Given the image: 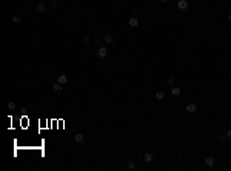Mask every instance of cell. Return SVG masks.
Instances as JSON below:
<instances>
[{"label": "cell", "instance_id": "cell-16", "mask_svg": "<svg viewBox=\"0 0 231 171\" xmlns=\"http://www.w3.org/2000/svg\"><path fill=\"white\" fill-rule=\"evenodd\" d=\"M134 168H136V163L132 162V160H131V162H128V170H134Z\"/></svg>", "mask_w": 231, "mask_h": 171}, {"label": "cell", "instance_id": "cell-20", "mask_svg": "<svg viewBox=\"0 0 231 171\" xmlns=\"http://www.w3.org/2000/svg\"><path fill=\"white\" fill-rule=\"evenodd\" d=\"M225 136H227L228 139H231V129H230V131H227V134H225Z\"/></svg>", "mask_w": 231, "mask_h": 171}, {"label": "cell", "instance_id": "cell-19", "mask_svg": "<svg viewBox=\"0 0 231 171\" xmlns=\"http://www.w3.org/2000/svg\"><path fill=\"white\" fill-rule=\"evenodd\" d=\"M51 6H57V0H51Z\"/></svg>", "mask_w": 231, "mask_h": 171}, {"label": "cell", "instance_id": "cell-9", "mask_svg": "<svg viewBox=\"0 0 231 171\" xmlns=\"http://www.w3.org/2000/svg\"><path fill=\"white\" fill-rule=\"evenodd\" d=\"M53 89L56 91V93H60V91L63 89V86H62V83H59V82H57V83H54V85H53Z\"/></svg>", "mask_w": 231, "mask_h": 171}, {"label": "cell", "instance_id": "cell-22", "mask_svg": "<svg viewBox=\"0 0 231 171\" xmlns=\"http://www.w3.org/2000/svg\"><path fill=\"white\" fill-rule=\"evenodd\" d=\"M228 19H230V20H231V14H230V15H228Z\"/></svg>", "mask_w": 231, "mask_h": 171}, {"label": "cell", "instance_id": "cell-12", "mask_svg": "<svg viewBox=\"0 0 231 171\" xmlns=\"http://www.w3.org/2000/svg\"><path fill=\"white\" fill-rule=\"evenodd\" d=\"M74 140L79 142V143H80V142H83V134L82 133H77L76 136H74Z\"/></svg>", "mask_w": 231, "mask_h": 171}, {"label": "cell", "instance_id": "cell-14", "mask_svg": "<svg viewBox=\"0 0 231 171\" xmlns=\"http://www.w3.org/2000/svg\"><path fill=\"white\" fill-rule=\"evenodd\" d=\"M205 163L208 165V167H213V165H214V159H213V157H206L205 159Z\"/></svg>", "mask_w": 231, "mask_h": 171}, {"label": "cell", "instance_id": "cell-21", "mask_svg": "<svg viewBox=\"0 0 231 171\" xmlns=\"http://www.w3.org/2000/svg\"><path fill=\"white\" fill-rule=\"evenodd\" d=\"M159 2H162V3H166V2H168V0H159Z\"/></svg>", "mask_w": 231, "mask_h": 171}, {"label": "cell", "instance_id": "cell-18", "mask_svg": "<svg viewBox=\"0 0 231 171\" xmlns=\"http://www.w3.org/2000/svg\"><path fill=\"white\" fill-rule=\"evenodd\" d=\"M168 85H170V86H171V85H174V79H173V77L168 79Z\"/></svg>", "mask_w": 231, "mask_h": 171}, {"label": "cell", "instance_id": "cell-3", "mask_svg": "<svg viewBox=\"0 0 231 171\" xmlns=\"http://www.w3.org/2000/svg\"><path fill=\"white\" fill-rule=\"evenodd\" d=\"M128 25H130L131 28H137V26H139V20L136 19V17H131V19L128 20Z\"/></svg>", "mask_w": 231, "mask_h": 171}, {"label": "cell", "instance_id": "cell-4", "mask_svg": "<svg viewBox=\"0 0 231 171\" xmlns=\"http://www.w3.org/2000/svg\"><path fill=\"white\" fill-rule=\"evenodd\" d=\"M196 111H197V106H196L194 103H189V105H187V113H189V114H194Z\"/></svg>", "mask_w": 231, "mask_h": 171}, {"label": "cell", "instance_id": "cell-13", "mask_svg": "<svg viewBox=\"0 0 231 171\" xmlns=\"http://www.w3.org/2000/svg\"><path fill=\"white\" fill-rule=\"evenodd\" d=\"M13 22H14V23H20V22H22V15L14 14V15H13Z\"/></svg>", "mask_w": 231, "mask_h": 171}, {"label": "cell", "instance_id": "cell-15", "mask_svg": "<svg viewBox=\"0 0 231 171\" xmlns=\"http://www.w3.org/2000/svg\"><path fill=\"white\" fill-rule=\"evenodd\" d=\"M8 110H11V111L15 110V103L14 102H8Z\"/></svg>", "mask_w": 231, "mask_h": 171}, {"label": "cell", "instance_id": "cell-8", "mask_svg": "<svg viewBox=\"0 0 231 171\" xmlns=\"http://www.w3.org/2000/svg\"><path fill=\"white\" fill-rule=\"evenodd\" d=\"M45 11H46V5H45L43 2L39 3V5H37V13H45Z\"/></svg>", "mask_w": 231, "mask_h": 171}, {"label": "cell", "instance_id": "cell-7", "mask_svg": "<svg viewBox=\"0 0 231 171\" xmlns=\"http://www.w3.org/2000/svg\"><path fill=\"white\" fill-rule=\"evenodd\" d=\"M57 82H59V83H62V85H65V83L68 82V77L65 76V74H60V76L57 77Z\"/></svg>", "mask_w": 231, "mask_h": 171}, {"label": "cell", "instance_id": "cell-6", "mask_svg": "<svg viewBox=\"0 0 231 171\" xmlns=\"http://www.w3.org/2000/svg\"><path fill=\"white\" fill-rule=\"evenodd\" d=\"M143 160H145L146 163H151L153 162V154L151 153H145V154H143Z\"/></svg>", "mask_w": 231, "mask_h": 171}, {"label": "cell", "instance_id": "cell-5", "mask_svg": "<svg viewBox=\"0 0 231 171\" xmlns=\"http://www.w3.org/2000/svg\"><path fill=\"white\" fill-rule=\"evenodd\" d=\"M103 42L105 43H113L114 42V37H113V34H105V36H103Z\"/></svg>", "mask_w": 231, "mask_h": 171}, {"label": "cell", "instance_id": "cell-10", "mask_svg": "<svg viewBox=\"0 0 231 171\" xmlns=\"http://www.w3.org/2000/svg\"><path fill=\"white\" fill-rule=\"evenodd\" d=\"M171 93H173V96H180V93H182V88H179V86H174L171 89Z\"/></svg>", "mask_w": 231, "mask_h": 171}, {"label": "cell", "instance_id": "cell-2", "mask_svg": "<svg viewBox=\"0 0 231 171\" xmlns=\"http://www.w3.org/2000/svg\"><path fill=\"white\" fill-rule=\"evenodd\" d=\"M177 6H179V9L183 11V9L188 8V2H187V0H179V2H177Z\"/></svg>", "mask_w": 231, "mask_h": 171}, {"label": "cell", "instance_id": "cell-11", "mask_svg": "<svg viewBox=\"0 0 231 171\" xmlns=\"http://www.w3.org/2000/svg\"><path fill=\"white\" fill-rule=\"evenodd\" d=\"M156 99L157 100H163L165 99V93L163 91H157V93H156Z\"/></svg>", "mask_w": 231, "mask_h": 171}, {"label": "cell", "instance_id": "cell-1", "mask_svg": "<svg viewBox=\"0 0 231 171\" xmlns=\"http://www.w3.org/2000/svg\"><path fill=\"white\" fill-rule=\"evenodd\" d=\"M97 56H99L100 59H105V57L108 56V48H105V46L99 48V49H97Z\"/></svg>", "mask_w": 231, "mask_h": 171}, {"label": "cell", "instance_id": "cell-17", "mask_svg": "<svg viewBox=\"0 0 231 171\" xmlns=\"http://www.w3.org/2000/svg\"><path fill=\"white\" fill-rule=\"evenodd\" d=\"M89 40H91V36H85V37H83V42H85V43H88Z\"/></svg>", "mask_w": 231, "mask_h": 171}]
</instances>
